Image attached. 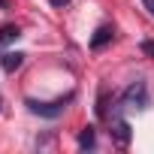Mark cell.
Here are the masks:
<instances>
[{
    "instance_id": "cell-9",
    "label": "cell",
    "mask_w": 154,
    "mask_h": 154,
    "mask_svg": "<svg viewBox=\"0 0 154 154\" xmlns=\"http://www.w3.org/2000/svg\"><path fill=\"white\" fill-rule=\"evenodd\" d=\"M142 3H145V9H148V12L154 15V0H142Z\"/></svg>"
},
{
    "instance_id": "cell-7",
    "label": "cell",
    "mask_w": 154,
    "mask_h": 154,
    "mask_svg": "<svg viewBox=\"0 0 154 154\" xmlns=\"http://www.w3.org/2000/svg\"><path fill=\"white\" fill-rule=\"evenodd\" d=\"M97 145V136H94V127H85L79 133V148H94Z\"/></svg>"
},
{
    "instance_id": "cell-6",
    "label": "cell",
    "mask_w": 154,
    "mask_h": 154,
    "mask_svg": "<svg viewBox=\"0 0 154 154\" xmlns=\"http://www.w3.org/2000/svg\"><path fill=\"white\" fill-rule=\"evenodd\" d=\"M21 36V30L15 27V24H3L0 27V45H6V42H15Z\"/></svg>"
},
{
    "instance_id": "cell-1",
    "label": "cell",
    "mask_w": 154,
    "mask_h": 154,
    "mask_svg": "<svg viewBox=\"0 0 154 154\" xmlns=\"http://www.w3.org/2000/svg\"><path fill=\"white\" fill-rule=\"evenodd\" d=\"M66 103H72V94H66V97H57V100H48V103L27 100V109H30L33 115H39V118H57V115H63Z\"/></svg>"
},
{
    "instance_id": "cell-4",
    "label": "cell",
    "mask_w": 154,
    "mask_h": 154,
    "mask_svg": "<svg viewBox=\"0 0 154 154\" xmlns=\"http://www.w3.org/2000/svg\"><path fill=\"white\" fill-rule=\"evenodd\" d=\"M112 136H115L118 145H130V136H133V133H130V124H127V121H115V124H112Z\"/></svg>"
},
{
    "instance_id": "cell-3",
    "label": "cell",
    "mask_w": 154,
    "mask_h": 154,
    "mask_svg": "<svg viewBox=\"0 0 154 154\" xmlns=\"http://www.w3.org/2000/svg\"><path fill=\"white\" fill-rule=\"evenodd\" d=\"M21 63H24V51H6V54H0V66H3L6 72H15Z\"/></svg>"
},
{
    "instance_id": "cell-8",
    "label": "cell",
    "mask_w": 154,
    "mask_h": 154,
    "mask_svg": "<svg viewBox=\"0 0 154 154\" xmlns=\"http://www.w3.org/2000/svg\"><path fill=\"white\" fill-rule=\"evenodd\" d=\"M142 51H145L148 57H154V42H151V39H148V42H142Z\"/></svg>"
},
{
    "instance_id": "cell-12",
    "label": "cell",
    "mask_w": 154,
    "mask_h": 154,
    "mask_svg": "<svg viewBox=\"0 0 154 154\" xmlns=\"http://www.w3.org/2000/svg\"><path fill=\"white\" fill-rule=\"evenodd\" d=\"M0 109H3V97H0Z\"/></svg>"
},
{
    "instance_id": "cell-11",
    "label": "cell",
    "mask_w": 154,
    "mask_h": 154,
    "mask_svg": "<svg viewBox=\"0 0 154 154\" xmlns=\"http://www.w3.org/2000/svg\"><path fill=\"white\" fill-rule=\"evenodd\" d=\"M6 3H9V0H0V9H3V6H6Z\"/></svg>"
},
{
    "instance_id": "cell-10",
    "label": "cell",
    "mask_w": 154,
    "mask_h": 154,
    "mask_svg": "<svg viewBox=\"0 0 154 154\" xmlns=\"http://www.w3.org/2000/svg\"><path fill=\"white\" fill-rule=\"evenodd\" d=\"M69 0H51V6H66Z\"/></svg>"
},
{
    "instance_id": "cell-2",
    "label": "cell",
    "mask_w": 154,
    "mask_h": 154,
    "mask_svg": "<svg viewBox=\"0 0 154 154\" xmlns=\"http://www.w3.org/2000/svg\"><path fill=\"white\" fill-rule=\"evenodd\" d=\"M121 103H124L127 109H148V85H145L142 79L130 82L127 91L121 94Z\"/></svg>"
},
{
    "instance_id": "cell-5",
    "label": "cell",
    "mask_w": 154,
    "mask_h": 154,
    "mask_svg": "<svg viewBox=\"0 0 154 154\" xmlns=\"http://www.w3.org/2000/svg\"><path fill=\"white\" fill-rule=\"evenodd\" d=\"M106 42H112V27H97L94 30V36H91V48H103Z\"/></svg>"
}]
</instances>
